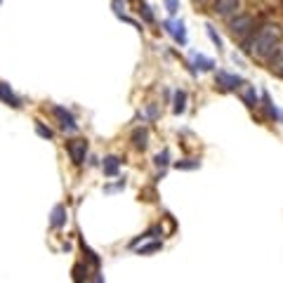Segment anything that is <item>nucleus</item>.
I'll return each mask as SVG.
<instances>
[{
	"mask_svg": "<svg viewBox=\"0 0 283 283\" xmlns=\"http://www.w3.org/2000/svg\"><path fill=\"white\" fill-rule=\"evenodd\" d=\"M283 43V26L281 24H262L257 31L250 36V40L243 43V50L248 55L257 57V59H267L281 48Z\"/></svg>",
	"mask_w": 283,
	"mask_h": 283,
	"instance_id": "1",
	"label": "nucleus"
},
{
	"mask_svg": "<svg viewBox=\"0 0 283 283\" xmlns=\"http://www.w3.org/2000/svg\"><path fill=\"white\" fill-rule=\"evenodd\" d=\"M163 29H166L168 36H173V40L177 45H182V48L186 45V26L182 19H166V21H163Z\"/></svg>",
	"mask_w": 283,
	"mask_h": 283,
	"instance_id": "3",
	"label": "nucleus"
},
{
	"mask_svg": "<svg viewBox=\"0 0 283 283\" xmlns=\"http://www.w3.org/2000/svg\"><path fill=\"white\" fill-rule=\"evenodd\" d=\"M66 224V208L64 205H55L52 215H50V227L52 229H62Z\"/></svg>",
	"mask_w": 283,
	"mask_h": 283,
	"instance_id": "11",
	"label": "nucleus"
},
{
	"mask_svg": "<svg viewBox=\"0 0 283 283\" xmlns=\"http://www.w3.org/2000/svg\"><path fill=\"white\" fill-rule=\"evenodd\" d=\"M0 99H3V102H7L10 106H14V109H19V106H21V102L14 97V92L10 90V85H5V83H0Z\"/></svg>",
	"mask_w": 283,
	"mask_h": 283,
	"instance_id": "16",
	"label": "nucleus"
},
{
	"mask_svg": "<svg viewBox=\"0 0 283 283\" xmlns=\"http://www.w3.org/2000/svg\"><path fill=\"white\" fill-rule=\"evenodd\" d=\"M52 113H55V118L59 121L64 132H78V123H76V118L71 111H66L64 106H52Z\"/></svg>",
	"mask_w": 283,
	"mask_h": 283,
	"instance_id": "6",
	"label": "nucleus"
},
{
	"mask_svg": "<svg viewBox=\"0 0 283 283\" xmlns=\"http://www.w3.org/2000/svg\"><path fill=\"white\" fill-rule=\"evenodd\" d=\"M71 274H74V281L76 283H83V281H87V265H83V262H78V265H74V269H71Z\"/></svg>",
	"mask_w": 283,
	"mask_h": 283,
	"instance_id": "17",
	"label": "nucleus"
},
{
	"mask_svg": "<svg viewBox=\"0 0 283 283\" xmlns=\"http://www.w3.org/2000/svg\"><path fill=\"white\" fill-rule=\"evenodd\" d=\"M205 33H208V38L213 40V43H215V48L222 50V38H220V33L215 31V26H213V24H205Z\"/></svg>",
	"mask_w": 283,
	"mask_h": 283,
	"instance_id": "23",
	"label": "nucleus"
},
{
	"mask_svg": "<svg viewBox=\"0 0 283 283\" xmlns=\"http://www.w3.org/2000/svg\"><path fill=\"white\" fill-rule=\"evenodd\" d=\"M83 252H85V260H87V265L95 267V269H99V265H102V260H99V255L95 250H90V248L83 243Z\"/></svg>",
	"mask_w": 283,
	"mask_h": 283,
	"instance_id": "21",
	"label": "nucleus"
},
{
	"mask_svg": "<svg viewBox=\"0 0 283 283\" xmlns=\"http://www.w3.org/2000/svg\"><path fill=\"white\" fill-rule=\"evenodd\" d=\"M36 132L43 137V139H55V132H52L50 128H45L43 123H36Z\"/></svg>",
	"mask_w": 283,
	"mask_h": 283,
	"instance_id": "24",
	"label": "nucleus"
},
{
	"mask_svg": "<svg viewBox=\"0 0 283 283\" xmlns=\"http://www.w3.org/2000/svg\"><path fill=\"white\" fill-rule=\"evenodd\" d=\"M139 196L144 198V201H156V194H154V189H142V191H139Z\"/></svg>",
	"mask_w": 283,
	"mask_h": 283,
	"instance_id": "26",
	"label": "nucleus"
},
{
	"mask_svg": "<svg viewBox=\"0 0 283 283\" xmlns=\"http://www.w3.org/2000/svg\"><path fill=\"white\" fill-rule=\"evenodd\" d=\"M132 147L137 149V151H144V149L149 147V130L147 128H135L132 130Z\"/></svg>",
	"mask_w": 283,
	"mask_h": 283,
	"instance_id": "10",
	"label": "nucleus"
},
{
	"mask_svg": "<svg viewBox=\"0 0 283 283\" xmlns=\"http://www.w3.org/2000/svg\"><path fill=\"white\" fill-rule=\"evenodd\" d=\"M241 92V99H243V104L246 106H257L260 104V97H257V90H255V85H248V83H243V85L239 87Z\"/></svg>",
	"mask_w": 283,
	"mask_h": 283,
	"instance_id": "8",
	"label": "nucleus"
},
{
	"mask_svg": "<svg viewBox=\"0 0 283 283\" xmlns=\"http://www.w3.org/2000/svg\"><path fill=\"white\" fill-rule=\"evenodd\" d=\"M186 99H189V95H186V90H175L173 95V113H184L186 111Z\"/></svg>",
	"mask_w": 283,
	"mask_h": 283,
	"instance_id": "13",
	"label": "nucleus"
},
{
	"mask_svg": "<svg viewBox=\"0 0 283 283\" xmlns=\"http://www.w3.org/2000/svg\"><path fill=\"white\" fill-rule=\"evenodd\" d=\"M121 166H123V160L118 156H104V160H102V170H104L106 177H116Z\"/></svg>",
	"mask_w": 283,
	"mask_h": 283,
	"instance_id": "9",
	"label": "nucleus"
},
{
	"mask_svg": "<svg viewBox=\"0 0 283 283\" xmlns=\"http://www.w3.org/2000/svg\"><path fill=\"white\" fill-rule=\"evenodd\" d=\"M255 33V17L246 12H236V17L229 19V36L236 40H246L248 36Z\"/></svg>",
	"mask_w": 283,
	"mask_h": 283,
	"instance_id": "2",
	"label": "nucleus"
},
{
	"mask_svg": "<svg viewBox=\"0 0 283 283\" xmlns=\"http://www.w3.org/2000/svg\"><path fill=\"white\" fill-rule=\"evenodd\" d=\"M66 154L68 158L74 160V166H83L85 163V156H87V139H71L66 142Z\"/></svg>",
	"mask_w": 283,
	"mask_h": 283,
	"instance_id": "4",
	"label": "nucleus"
},
{
	"mask_svg": "<svg viewBox=\"0 0 283 283\" xmlns=\"http://www.w3.org/2000/svg\"><path fill=\"white\" fill-rule=\"evenodd\" d=\"M163 3H166V10L170 17H175L179 12V0H163Z\"/></svg>",
	"mask_w": 283,
	"mask_h": 283,
	"instance_id": "25",
	"label": "nucleus"
},
{
	"mask_svg": "<svg viewBox=\"0 0 283 283\" xmlns=\"http://www.w3.org/2000/svg\"><path fill=\"white\" fill-rule=\"evenodd\" d=\"M147 116L151 118V121H154V118H158V106H156V104H149L147 106Z\"/></svg>",
	"mask_w": 283,
	"mask_h": 283,
	"instance_id": "27",
	"label": "nucleus"
},
{
	"mask_svg": "<svg viewBox=\"0 0 283 283\" xmlns=\"http://www.w3.org/2000/svg\"><path fill=\"white\" fill-rule=\"evenodd\" d=\"M215 83L220 85V90L231 92V90H239L246 80L241 78V76H236V74H229V71H217V74H215Z\"/></svg>",
	"mask_w": 283,
	"mask_h": 283,
	"instance_id": "5",
	"label": "nucleus"
},
{
	"mask_svg": "<svg viewBox=\"0 0 283 283\" xmlns=\"http://www.w3.org/2000/svg\"><path fill=\"white\" fill-rule=\"evenodd\" d=\"M269 71L274 76H278V78H283V45L269 57Z\"/></svg>",
	"mask_w": 283,
	"mask_h": 283,
	"instance_id": "12",
	"label": "nucleus"
},
{
	"mask_svg": "<svg viewBox=\"0 0 283 283\" xmlns=\"http://www.w3.org/2000/svg\"><path fill=\"white\" fill-rule=\"evenodd\" d=\"M175 168H177V170H196V168H201V160L198 158H182L175 163Z\"/></svg>",
	"mask_w": 283,
	"mask_h": 283,
	"instance_id": "19",
	"label": "nucleus"
},
{
	"mask_svg": "<svg viewBox=\"0 0 283 283\" xmlns=\"http://www.w3.org/2000/svg\"><path fill=\"white\" fill-rule=\"evenodd\" d=\"M168 163H170V149H163V151H158V154L154 156V166L160 168V170H166Z\"/></svg>",
	"mask_w": 283,
	"mask_h": 283,
	"instance_id": "18",
	"label": "nucleus"
},
{
	"mask_svg": "<svg viewBox=\"0 0 283 283\" xmlns=\"http://www.w3.org/2000/svg\"><path fill=\"white\" fill-rule=\"evenodd\" d=\"M118 189H125V179H121V182H116L113 186H106L104 191H118Z\"/></svg>",
	"mask_w": 283,
	"mask_h": 283,
	"instance_id": "28",
	"label": "nucleus"
},
{
	"mask_svg": "<svg viewBox=\"0 0 283 283\" xmlns=\"http://www.w3.org/2000/svg\"><path fill=\"white\" fill-rule=\"evenodd\" d=\"M241 7V0H213V12L217 17H224V19H231Z\"/></svg>",
	"mask_w": 283,
	"mask_h": 283,
	"instance_id": "7",
	"label": "nucleus"
},
{
	"mask_svg": "<svg viewBox=\"0 0 283 283\" xmlns=\"http://www.w3.org/2000/svg\"><path fill=\"white\" fill-rule=\"evenodd\" d=\"M160 248H163V243H160V241H151V243H147V246L137 248V255H151V252H158Z\"/></svg>",
	"mask_w": 283,
	"mask_h": 283,
	"instance_id": "22",
	"label": "nucleus"
},
{
	"mask_svg": "<svg viewBox=\"0 0 283 283\" xmlns=\"http://www.w3.org/2000/svg\"><path fill=\"white\" fill-rule=\"evenodd\" d=\"M191 59H194V71L196 68H201V71H213L215 68V62L210 59V57H205V55H201V52H191Z\"/></svg>",
	"mask_w": 283,
	"mask_h": 283,
	"instance_id": "14",
	"label": "nucleus"
},
{
	"mask_svg": "<svg viewBox=\"0 0 283 283\" xmlns=\"http://www.w3.org/2000/svg\"><path fill=\"white\" fill-rule=\"evenodd\" d=\"M135 3L139 5V14L144 17V21H147V24H154L156 17H154V12H151V7H149L144 0H135Z\"/></svg>",
	"mask_w": 283,
	"mask_h": 283,
	"instance_id": "20",
	"label": "nucleus"
},
{
	"mask_svg": "<svg viewBox=\"0 0 283 283\" xmlns=\"http://www.w3.org/2000/svg\"><path fill=\"white\" fill-rule=\"evenodd\" d=\"M111 7H113V12H116V17H118V19H123V21H128V24H132V26H135L137 31H142V24H137L135 19H130L128 14L123 12V10H125L123 0H113V3H111Z\"/></svg>",
	"mask_w": 283,
	"mask_h": 283,
	"instance_id": "15",
	"label": "nucleus"
}]
</instances>
